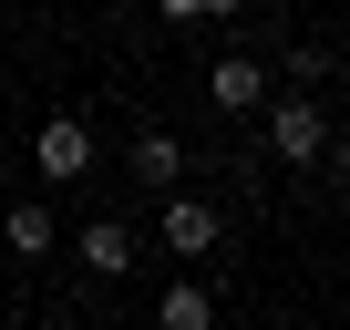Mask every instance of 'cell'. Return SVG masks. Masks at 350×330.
<instances>
[{
    "instance_id": "obj_1",
    "label": "cell",
    "mask_w": 350,
    "mask_h": 330,
    "mask_svg": "<svg viewBox=\"0 0 350 330\" xmlns=\"http://www.w3.org/2000/svg\"><path fill=\"white\" fill-rule=\"evenodd\" d=\"M258 114H268V155H278V165H299V176H309V165L329 155V114H319V93L288 83V93H268Z\"/></svg>"
},
{
    "instance_id": "obj_2",
    "label": "cell",
    "mask_w": 350,
    "mask_h": 330,
    "mask_svg": "<svg viewBox=\"0 0 350 330\" xmlns=\"http://www.w3.org/2000/svg\"><path fill=\"white\" fill-rule=\"evenodd\" d=\"M31 165H42L52 186H72V176H93V124H83V114H52V124L31 134Z\"/></svg>"
},
{
    "instance_id": "obj_3",
    "label": "cell",
    "mask_w": 350,
    "mask_h": 330,
    "mask_svg": "<svg viewBox=\"0 0 350 330\" xmlns=\"http://www.w3.org/2000/svg\"><path fill=\"white\" fill-rule=\"evenodd\" d=\"M165 248L175 258H217V207L206 196H165Z\"/></svg>"
},
{
    "instance_id": "obj_4",
    "label": "cell",
    "mask_w": 350,
    "mask_h": 330,
    "mask_svg": "<svg viewBox=\"0 0 350 330\" xmlns=\"http://www.w3.org/2000/svg\"><path fill=\"white\" fill-rule=\"evenodd\" d=\"M206 103H217V114H258V103H268V73H258L247 52H227V62L206 73Z\"/></svg>"
},
{
    "instance_id": "obj_5",
    "label": "cell",
    "mask_w": 350,
    "mask_h": 330,
    "mask_svg": "<svg viewBox=\"0 0 350 330\" xmlns=\"http://www.w3.org/2000/svg\"><path fill=\"white\" fill-rule=\"evenodd\" d=\"M72 248H83V268H93V279H134V227H124V217H93Z\"/></svg>"
},
{
    "instance_id": "obj_6",
    "label": "cell",
    "mask_w": 350,
    "mask_h": 330,
    "mask_svg": "<svg viewBox=\"0 0 350 330\" xmlns=\"http://www.w3.org/2000/svg\"><path fill=\"white\" fill-rule=\"evenodd\" d=\"M154 330H217V289H206V279H175V289L154 299Z\"/></svg>"
},
{
    "instance_id": "obj_7",
    "label": "cell",
    "mask_w": 350,
    "mask_h": 330,
    "mask_svg": "<svg viewBox=\"0 0 350 330\" xmlns=\"http://www.w3.org/2000/svg\"><path fill=\"white\" fill-rule=\"evenodd\" d=\"M186 176V144L175 134H134V186H175Z\"/></svg>"
},
{
    "instance_id": "obj_8",
    "label": "cell",
    "mask_w": 350,
    "mask_h": 330,
    "mask_svg": "<svg viewBox=\"0 0 350 330\" xmlns=\"http://www.w3.org/2000/svg\"><path fill=\"white\" fill-rule=\"evenodd\" d=\"M0 238H11V258H52V207H11Z\"/></svg>"
},
{
    "instance_id": "obj_9",
    "label": "cell",
    "mask_w": 350,
    "mask_h": 330,
    "mask_svg": "<svg viewBox=\"0 0 350 330\" xmlns=\"http://www.w3.org/2000/svg\"><path fill=\"white\" fill-rule=\"evenodd\" d=\"M237 0H154V21H175V31H196V21H227Z\"/></svg>"
},
{
    "instance_id": "obj_10",
    "label": "cell",
    "mask_w": 350,
    "mask_h": 330,
    "mask_svg": "<svg viewBox=\"0 0 350 330\" xmlns=\"http://www.w3.org/2000/svg\"><path fill=\"white\" fill-rule=\"evenodd\" d=\"M288 83H299V93L329 83V42H288Z\"/></svg>"
}]
</instances>
